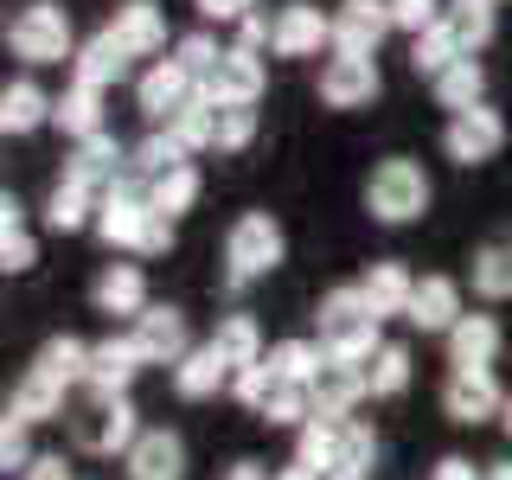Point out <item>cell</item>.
Segmentation results:
<instances>
[{"instance_id":"1","label":"cell","mask_w":512,"mask_h":480,"mask_svg":"<svg viewBox=\"0 0 512 480\" xmlns=\"http://www.w3.org/2000/svg\"><path fill=\"white\" fill-rule=\"evenodd\" d=\"M320 352H327L333 365H372L378 352H384V340H378V314H372V301L359 295V282L352 288H327L320 295Z\"/></svg>"},{"instance_id":"2","label":"cell","mask_w":512,"mask_h":480,"mask_svg":"<svg viewBox=\"0 0 512 480\" xmlns=\"http://www.w3.org/2000/svg\"><path fill=\"white\" fill-rule=\"evenodd\" d=\"M282 256H288V237H282L276 212H244L224 231V282L250 288V282H263L269 269H282Z\"/></svg>"},{"instance_id":"3","label":"cell","mask_w":512,"mask_h":480,"mask_svg":"<svg viewBox=\"0 0 512 480\" xmlns=\"http://www.w3.org/2000/svg\"><path fill=\"white\" fill-rule=\"evenodd\" d=\"M365 212L378 224H416L429 212V173L416 167V160L391 154L372 167V180H365Z\"/></svg>"},{"instance_id":"4","label":"cell","mask_w":512,"mask_h":480,"mask_svg":"<svg viewBox=\"0 0 512 480\" xmlns=\"http://www.w3.org/2000/svg\"><path fill=\"white\" fill-rule=\"evenodd\" d=\"M7 45H13V58H26V64H64V58H77L71 13H64L58 0H26V7L13 13V26H7Z\"/></svg>"},{"instance_id":"5","label":"cell","mask_w":512,"mask_h":480,"mask_svg":"<svg viewBox=\"0 0 512 480\" xmlns=\"http://www.w3.org/2000/svg\"><path fill=\"white\" fill-rule=\"evenodd\" d=\"M71 442L84 455H128L141 442V423H135V404L128 397H84L71 410Z\"/></svg>"},{"instance_id":"6","label":"cell","mask_w":512,"mask_h":480,"mask_svg":"<svg viewBox=\"0 0 512 480\" xmlns=\"http://www.w3.org/2000/svg\"><path fill=\"white\" fill-rule=\"evenodd\" d=\"M269 71H263V52H244V45H224V58L212 64V77H205V96H212L218 109H256V96H263Z\"/></svg>"},{"instance_id":"7","label":"cell","mask_w":512,"mask_h":480,"mask_svg":"<svg viewBox=\"0 0 512 480\" xmlns=\"http://www.w3.org/2000/svg\"><path fill=\"white\" fill-rule=\"evenodd\" d=\"M506 148V116L500 109H468V116H448L442 128V154L455 160V167H480V160H493Z\"/></svg>"},{"instance_id":"8","label":"cell","mask_w":512,"mask_h":480,"mask_svg":"<svg viewBox=\"0 0 512 480\" xmlns=\"http://www.w3.org/2000/svg\"><path fill=\"white\" fill-rule=\"evenodd\" d=\"M384 32H397L391 26V0H340V7H333V52L378 58Z\"/></svg>"},{"instance_id":"9","label":"cell","mask_w":512,"mask_h":480,"mask_svg":"<svg viewBox=\"0 0 512 480\" xmlns=\"http://www.w3.org/2000/svg\"><path fill=\"white\" fill-rule=\"evenodd\" d=\"M506 397L500 391V378L493 372H448L442 378V410H448V423H493V416H506Z\"/></svg>"},{"instance_id":"10","label":"cell","mask_w":512,"mask_h":480,"mask_svg":"<svg viewBox=\"0 0 512 480\" xmlns=\"http://www.w3.org/2000/svg\"><path fill=\"white\" fill-rule=\"evenodd\" d=\"M333 45V13H320L314 0H288L276 7V58H320Z\"/></svg>"},{"instance_id":"11","label":"cell","mask_w":512,"mask_h":480,"mask_svg":"<svg viewBox=\"0 0 512 480\" xmlns=\"http://www.w3.org/2000/svg\"><path fill=\"white\" fill-rule=\"evenodd\" d=\"M378 90H384L378 58H346V52H333L327 64H320V103H327V109H365Z\"/></svg>"},{"instance_id":"12","label":"cell","mask_w":512,"mask_h":480,"mask_svg":"<svg viewBox=\"0 0 512 480\" xmlns=\"http://www.w3.org/2000/svg\"><path fill=\"white\" fill-rule=\"evenodd\" d=\"M192 96H199V77L180 71L173 58L148 64V71H141V84H135V103H141V116H148V122H173Z\"/></svg>"},{"instance_id":"13","label":"cell","mask_w":512,"mask_h":480,"mask_svg":"<svg viewBox=\"0 0 512 480\" xmlns=\"http://www.w3.org/2000/svg\"><path fill=\"white\" fill-rule=\"evenodd\" d=\"M122 173H128V154H122V141L109 135V128H103V135H90V141H77L71 160H64V180L84 186V192H96V199H103V192L116 186Z\"/></svg>"},{"instance_id":"14","label":"cell","mask_w":512,"mask_h":480,"mask_svg":"<svg viewBox=\"0 0 512 480\" xmlns=\"http://www.w3.org/2000/svg\"><path fill=\"white\" fill-rule=\"evenodd\" d=\"M141 346H135V333H109V340H96L90 346V397H128V384H135L141 372Z\"/></svg>"},{"instance_id":"15","label":"cell","mask_w":512,"mask_h":480,"mask_svg":"<svg viewBox=\"0 0 512 480\" xmlns=\"http://www.w3.org/2000/svg\"><path fill=\"white\" fill-rule=\"evenodd\" d=\"M135 346H141V359H148V365H180L186 352H192L186 314L173 308V301H154V308L135 320Z\"/></svg>"},{"instance_id":"16","label":"cell","mask_w":512,"mask_h":480,"mask_svg":"<svg viewBox=\"0 0 512 480\" xmlns=\"http://www.w3.org/2000/svg\"><path fill=\"white\" fill-rule=\"evenodd\" d=\"M103 32L122 45L128 58H154L160 45H167V13H160L154 0H122V7L109 13V26H103Z\"/></svg>"},{"instance_id":"17","label":"cell","mask_w":512,"mask_h":480,"mask_svg":"<svg viewBox=\"0 0 512 480\" xmlns=\"http://www.w3.org/2000/svg\"><path fill=\"white\" fill-rule=\"evenodd\" d=\"M500 320L493 314H461L455 333H448V372H493L500 359Z\"/></svg>"},{"instance_id":"18","label":"cell","mask_w":512,"mask_h":480,"mask_svg":"<svg viewBox=\"0 0 512 480\" xmlns=\"http://www.w3.org/2000/svg\"><path fill=\"white\" fill-rule=\"evenodd\" d=\"M90 301H96V314H148L154 301H148V276H141V263H103L96 269V282H90Z\"/></svg>"},{"instance_id":"19","label":"cell","mask_w":512,"mask_h":480,"mask_svg":"<svg viewBox=\"0 0 512 480\" xmlns=\"http://www.w3.org/2000/svg\"><path fill=\"white\" fill-rule=\"evenodd\" d=\"M128 480H186V442L173 429H141V442L122 455Z\"/></svg>"},{"instance_id":"20","label":"cell","mask_w":512,"mask_h":480,"mask_svg":"<svg viewBox=\"0 0 512 480\" xmlns=\"http://www.w3.org/2000/svg\"><path fill=\"white\" fill-rule=\"evenodd\" d=\"M461 314H468V308H461V282H455V276H423V282H416V295H410V314H404V320L448 340Z\"/></svg>"},{"instance_id":"21","label":"cell","mask_w":512,"mask_h":480,"mask_svg":"<svg viewBox=\"0 0 512 480\" xmlns=\"http://www.w3.org/2000/svg\"><path fill=\"white\" fill-rule=\"evenodd\" d=\"M372 397V384H365L359 365H320V378H314V410L327 416V423H352V410Z\"/></svg>"},{"instance_id":"22","label":"cell","mask_w":512,"mask_h":480,"mask_svg":"<svg viewBox=\"0 0 512 480\" xmlns=\"http://www.w3.org/2000/svg\"><path fill=\"white\" fill-rule=\"evenodd\" d=\"M173 391L186 397V404H205V397H218V391H231V365H224V352L205 340V346H192L180 365H173Z\"/></svg>"},{"instance_id":"23","label":"cell","mask_w":512,"mask_h":480,"mask_svg":"<svg viewBox=\"0 0 512 480\" xmlns=\"http://www.w3.org/2000/svg\"><path fill=\"white\" fill-rule=\"evenodd\" d=\"M359 295L372 301V314H378V320H391V314H410L416 276H410L404 263H397V256H378V263H372V269L359 276Z\"/></svg>"},{"instance_id":"24","label":"cell","mask_w":512,"mask_h":480,"mask_svg":"<svg viewBox=\"0 0 512 480\" xmlns=\"http://www.w3.org/2000/svg\"><path fill=\"white\" fill-rule=\"evenodd\" d=\"M26 372H39V378H52L58 391H71V384H84V378H90V346L77 340V333H52V340L32 352Z\"/></svg>"},{"instance_id":"25","label":"cell","mask_w":512,"mask_h":480,"mask_svg":"<svg viewBox=\"0 0 512 480\" xmlns=\"http://www.w3.org/2000/svg\"><path fill=\"white\" fill-rule=\"evenodd\" d=\"M122 71H128V52L109 39V32H90V39L77 45V58H71V84H90V90L122 84Z\"/></svg>"},{"instance_id":"26","label":"cell","mask_w":512,"mask_h":480,"mask_svg":"<svg viewBox=\"0 0 512 480\" xmlns=\"http://www.w3.org/2000/svg\"><path fill=\"white\" fill-rule=\"evenodd\" d=\"M52 103L58 96H45L32 77H20V84L0 90V128H7V135H32V128L52 122Z\"/></svg>"},{"instance_id":"27","label":"cell","mask_w":512,"mask_h":480,"mask_svg":"<svg viewBox=\"0 0 512 480\" xmlns=\"http://www.w3.org/2000/svg\"><path fill=\"white\" fill-rule=\"evenodd\" d=\"M468 282H474V295H487V301H512V237H487V244L468 256Z\"/></svg>"},{"instance_id":"28","label":"cell","mask_w":512,"mask_h":480,"mask_svg":"<svg viewBox=\"0 0 512 480\" xmlns=\"http://www.w3.org/2000/svg\"><path fill=\"white\" fill-rule=\"evenodd\" d=\"M429 90H436V109H448V116H468V109L487 103V71H480V58H461V64H448Z\"/></svg>"},{"instance_id":"29","label":"cell","mask_w":512,"mask_h":480,"mask_svg":"<svg viewBox=\"0 0 512 480\" xmlns=\"http://www.w3.org/2000/svg\"><path fill=\"white\" fill-rule=\"evenodd\" d=\"M52 128L58 135H71V141H90V135H103V90H90V84H71L52 103Z\"/></svg>"},{"instance_id":"30","label":"cell","mask_w":512,"mask_h":480,"mask_svg":"<svg viewBox=\"0 0 512 480\" xmlns=\"http://www.w3.org/2000/svg\"><path fill=\"white\" fill-rule=\"evenodd\" d=\"M212 346L224 352V365H231V372H250V365H263V359H269L263 327H256L250 314H224V320H218V333H212Z\"/></svg>"},{"instance_id":"31","label":"cell","mask_w":512,"mask_h":480,"mask_svg":"<svg viewBox=\"0 0 512 480\" xmlns=\"http://www.w3.org/2000/svg\"><path fill=\"white\" fill-rule=\"evenodd\" d=\"M39 263V244H32V231H26V212H20V199H0V269L7 276H20V269Z\"/></svg>"},{"instance_id":"32","label":"cell","mask_w":512,"mask_h":480,"mask_svg":"<svg viewBox=\"0 0 512 480\" xmlns=\"http://www.w3.org/2000/svg\"><path fill=\"white\" fill-rule=\"evenodd\" d=\"M295 468H308V474H320V480L340 468V423L314 416V423L295 436Z\"/></svg>"},{"instance_id":"33","label":"cell","mask_w":512,"mask_h":480,"mask_svg":"<svg viewBox=\"0 0 512 480\" xmlns=\"http://www.w3.org/2000/svg\"><path fill=\"white\" fill-rule=\"evenodd\" d=\"M167 135L180 141L186 154H199V148H218V103H212V96L199 90V96H192V103L180 109V116L167 122Z\"/></svg>"},{"instance_id":"34","label":"cell","mask_w":512,"mask_h":480,"mask_svg":"<svg viewBox=\"0 0 512 480\" xmlns=\"http://www.w3.org/2000/svg\"><path fill=\"white\" fill-rule=\"evenodd\" d=\"M320 365H327L320 340H276V346H269V372H276L282 384H314Z\"/></svg>"},{"instance_id":"35","label":"cell","mask_w":512,"mask_h":480,"mask_svg":"<svg viewBox=\"0 0 512 480\" xmlns=\"http://www.w3.org/2000/svg\"><path fill=\"white\" fill-rule=\"evenodd\" d=\"M13 416H26V423H52V416H71L64 410V391L52 378H39V372H26L20 384H13V404H7Z\"/></svg>"},{"instance_id":"36","label":"cell","mask_w":512,"mask_h":480,"mask_svg":"<svg viewBox=\"0 0 512 480\" xmlns=\"http://www.w3.org/2000/svg\"><path fill=\"white\" fill-rule=\"evenodd\" d=\"M96 192H84V186H71V180H58L52 186V199H45V224L52 231H84V224H96Z\"/></svg>"},{"instance_id":"37","label":"cell","mask_w":512,"mask_h":480,"mask_svg":"<svg viewBox=\"0 0 512 480\" xmlns=\"http://www.w3.org/2000/svg\"><path fill=\"white\" fill-rule=\"evenodd\" d=\"M442 26L448 32H455V45H461V52H480V45H487L493 39V7H487V0H448V13H442Z\"/></svg>"},{"instance_id":"38","label":"cell","mask_w":512,"mask_h":480,"mask_svg":"<svg viewBox=\"0 0 512 480\" xmlns=\"http://www.w3.org/2000/svg\"><path fill=\"white\" fill-rule=\"evenodd\" d=\"M461 58H468V52L455 45V32H448V26H429L423 39H410V71H416V77H429V84H436L448 64H461Z\"/></svg>"},{"instance_id":"39","label":"cell","mask_w":512,"mask_h":480,"mask_svg":"<svg viewBox=\"0 0 512 480\" xmlns=\"http://www.w3.org/2000/svg\"><path fill=\"white\" fill-rule=\"evenodd\" d=\"M154 186V212H167V218H180V212H192L199 205V192H205V180H199V167H173V173H160V180H148Z\"/></svg>"},{"instance_id":"40","label":"cell","mask_w":512,"mask_h":480,"mask_svg":"<svg viewBox=\"0 0 512 480\" xmlns=\"http://www.w3.org/2000/svg\"><path fill=\"white\" fill-rule=\"evenodd\" d=\"M314 384H276V397H269V410H263V423H276V429H308L314 423Z\"/></svg>"},{"instance_id":"41","label":"cell","mask_w":512,"mask_h":480,"mask_svg":"<svg viewBox=\"0 0 512 480\" xmlns=\"http://www.w3.org/2000/svg\"><path fill=\"white\" fill-rule=\"evenodd\" d=\"M410 346H384L372 365H365V384H372V397H404L410 391Z\"/></svg>"},{"instance_id":"42","label":"cell","mask_w":512,"mask_h":480,"mask_svg":"<svg viewBox=\"0 0 512 480\" xmlns=\"http://www.w3.org/2000/svg\"><path fill=\"white\" fill-rule=\"evenodd\" d=\"M128 167L141 173V180H160V173H173V167H186V148L173 135H148L141 148H128Z\"/></svg>"},{"instance_id":"43","label":"cell","mask_w":512,"mask_h":480,"mask_svg":"<svg viewBox=\"0 0 512 480\" xmlns=\"http://www.w3.org/2000/svg\"><path fill=\"white\" fill-rule=\"evenodd\" d=\"M372 461H378V436L352 416V423H340V468L333 474H372Z\"/></svg>"},{"instance_id":"44","label":"cell","mask_w":512,"mask_h":480,"mask_svg":"<svg viewBox=\"0 0 512 480\" xmlns=\"http://www.w3.org/2000/svg\"><path fill=\"white\" fill-rule=\"evenodd\" d=\"M26 416H0V468H7V474H26L32 468V461H39V455H32V436H26Z\"/></svg>"},{"instance_id":"45","label":"cell","mask_w":512,"mask_h":480,"mask_svg":"<svg viewBox=\"0 0 512 480\" xmlns=\"http://www.w3.org/2000/svg\"><path fill=\"white\" fill-rule=\"evenodd\" d=\"M276 372H269V359L263 365H250V372H231V397H237V404H244V410H256V416H263L269 410V397H276Z\"/></svg>"},{"instance_id":"46","label":"cell","mask_w":512,"mask_h":480,"mask_svg":"<svg viewBox=\"0 0 512 480\" xmlns=\"http://www.w3.org/2000/svg\"><path fill=\"white\" fill-rule=\"evenodd\" d=\"M224 58V45L212 39V32H186L180 45H173V64H180V71H192L205 84V77H212V64Z\"/></svg>"},{"instance_id":"47","label":"cell","mask_w":512,"mask_h":480,"mask_svg":"<svg viewBox=\"0 0 512 480\" xmlns=\"http://www.w3.org/2000/svg\"><path fill=\"white\" fill-rule=\"evenodd\" d=\"M442 0H391V26L397 32H410V39H423L429 26H442Z\"/></svg>"},{"instance_id":"48","label":"cell","mask_w":512,"mask_h":480,"mask_svg":"<svg viewBox=\"0 0 512 480\" xmlns=\"http://www.w3.org/2000/svg\"><path fill=\"white\" fill-rule=\"evenodd\" d=\"M250 141H256V109H218V148L244 154Z\"/></svg>"},{"instance_id":"49","label":"cell","mask_w":512,"mask_h":480,"mask_svg":"<svg viewBox=\"0 0 512 480\" xmlns=\"http://www.w3.org/2000/svg\"><path fill=\"white\" fill-rule=\"evenodd\" d=\"M192 13H199V20H218V26H244L256 13V0H192Z\"/></svg>"},{"instance_id":"50","label":"cell","mask_w":512,"mask_h":480,"mask_svg":"<svg viewBox=\"0 0 512 480\" xmlns=\"http://www.w3.org/2000/svg\"><path fill=\"white\" fill-rule=\"evenodd\" d=\"M167 250H173V218L154 212L148 231H141V244H135V256H167Z\"/></svg>"},{"instance_id":"51","label":"cell","mask_w":512,"mask_h":480,"mask_svg":"<svg viewBox=\"0 0 512 480\" xmlns=\"http://www.w3.org/2000/svg\"><path fill=\"white\" fill-rule=\"evenodd\" d=\"M429 480H487V468H474L468 455H442L436 468H429Z\"/></svg>"},{"instance_id":"52","label":"cell","mask_w":512,"mask_h":480,"mask_svg":"<svg viewBox=\"0 0 512 480\" xmlns=\"http://www.w3.org/2000/svg\"><path fill=\"white\" fill-rule=\"evenodd\" d=\"M20 480H71V468H64V455H39Z\"/></svg>"},{"instance_id":"53","label":"cell","mask_w":512,"mask_h":480,"mask_svg":"<svg viewBox=\"0 0 512 480\" xmlns=\"http://www.w3.org/2000/svg\"><path fill=\"white\" fill-rule=\"evenodd\" d=\"M224 480H269V474H263V468H256V461H237V468H231V474H224Z\"/></svg>"},{"instance_id":"54","label":"cell","mask_w":512,"mask_h":480,"mask_svg":"<svg viewBox=\"0 0 512 480\" xmlns=\"http://www.w3.org/2000/svg\"><path fill=\"white\" fill-rule=\"evenodd\" d=\"M487 480H512V461H487Z\"/></svg>"},{"instance_id":"55","label":"cell","mask_w":512,"mask_h":480,"mask_svg":"<svg viewBox=\"0 0 512 480\" xmlns=\"http://www.w3.org/2000/svg\"><path fill=\"white\" fill-rule=\"evenodd\" d=\"M276 480H320V474H308V468H282Z\"/></svg>"},{"instance_id":"56","label":"cell","mask_w":512,"mask_h":480,"mask_svg":"<svg viewBox=\"0 0 512 480\" xmlns=\"http://www.w3.org/2000/svg\"><path fill=\"white\" fill-rule=\"evenodd\" d=\"M500 423H506V436H512V397H506V416H500Z\"/></svg>"},{"instance_id":"57","label":"cell","mask_w":512,"mask_h":480,"mask_svg":"<svg viewBox=\"0 0 512 480\" xmlns=\"http://www.w3.org/2000/svg\"><path fill=\"white\" fill-rule=\"evenodd\" d=\"M327 480H372V474H327Z\"/></svg>"},{"instance_id":"58","label":"cell","mask_w":512,"mask_h":480,"mask_svg":"<svg viewBox=\"0 0 512 480\" xmlns=\"http://www.w3.org/2000/svg\"><path fill=\"white\" fill-rule=\"evenodd\" d=\"M487 7H500V0H487Z\"/></svg>"}]
</instances>
